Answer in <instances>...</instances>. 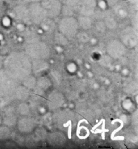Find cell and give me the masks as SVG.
<instances>
[{"instance_id": "cell-1", "label": "cell", "mask_w": 138, "mask_h": 149, "mask_svg": "<svg viewBox=\"0 0 138 149\" xmlns=\"http://www.w3.org/2000/svg\"><path fill=\"white\" fill-rule=\"evenodd\" d=\"M2 68L11 79L23 81L32 73L31 61L26 52H12L4 58Z\"/></svg>"}, {"instance_id": "cell-2", "label": "cell", "mask_w": 138, "mask_h": 149, "mask_svg": "<svg viewBox=\"0 0 138 149\" xmlns=\"http://www.w3.org/2000/svg\"><path fill=\"white\" fill-rule=\"evenodd\" d=\"M58 31L68 39L75 37L78 33L79 26L78 20L72 15H65L60 19L58 23Z\"/></svg>"}, {"instance_id": "cell-3", "label": "cell", "mask_w": 138, "mask_h": 149, "mask_svg": "<svg viewBox=\"0 0 138 149\" xmlns=\"http://www.w3.org/2000/svg\"><path fill=\"white\" fill-rule=\"evenodd\" d=\"M26 55L33 60H45L49 56L50 51L47 45L42 42H33L25 47Z\"/></svg>"}, {"instance_id": "cell-4", "label": "cell", "mask_w": 138, "mask_h": 149, "mask_svg": "<svg viewBox=\"0 0 138 149\" xmlns=\"http://www.w3.org/2000/svg\"><path fill=\"white\" fill-rule=\"evenodd\" d=\"M40 4L46 12V17L49 18H55L62 13L63 4L60 0H42Z\"/></svg>"}, {"instance_id": "cell-5", "label": "cell", "mask_w": 138, "mask_h": 149, "mask_svg": "<svg viewBox=\"0 0 138 149\" xmlns=\"http://www.w3.org/2000/svg\"><path fill=\"white\" fill-rule=\"evenodd\" d=\"M27 5L28 8L31 23L36 25H39L46 17H47L46 12L41 5L40 2L31 3V4H28Z\"/></svg>"}, {"instance_id": "cell-6", "label": "cell", "mask_w": 138, "mask_h": 149, "mask_svg": "<svg viewBox=\"0 0 138 149\" xmlns=\"http://www.w3.org/2000/svg\"><path fill=\"white\" fill-rule=\"evenodd\" d=\"M106 50L109 56L114 59H119L125 55L126 47L119 39H113L107 45Z\"/></svg>"}, {"instance_id": "cell-7", "label": "cell", "mask_w": 138, "mask_h": 149, "mask_svg": "<svg viewBox=\"0 0 138 149\" xmlns=\"http://www.w3.org/2000/svg\"><path fill=\"white\" fill-rule=\"evenodd\" d=\"M121 42L126 47L133 48L137 44V34L133 28L128 26L121 33Z\"/></svg>"}, {"instance_id": "cell-8", "label": "cell", "mask_w": 138, "mask_h": 149, "mask_svg": "<svg viewBox=\"0 0 138 149\" xmlns=\"http://www.w3.org/2000/svg\"><path fill=\"white\" fill-rule=\"evenodd\" d=\"M97 5V0H79L75 9L80 15L90 16L94 13Z\"/></svg>"}, {"instance_id": "cell-9", "label": "cell", "mask_w": 138, "mask_h": 149, "mask_svg": "<svg viewBox=\"0 0 138 149\" xmlns=\"http://www.w3.org/2000/svg\"><path fill=\"white\" fill-rule=\"evenodd\" d=\"M65 103V97L58 90H53L48 95L46 99V104L48 108L52 110L59 109Z\"/></svg>"}, {"instance_id": "cell-10", "label": "cell", "mask_w": 138, "mask_h": 149, "mask_svg": "<svg viewBox=\"0 0 138 149\" xmlns=\"http://www.w3.org/2000/svg\"><path fill=\"white\" fill-rule=\"evenodd\" d=\"M16 125L18 130L22 133H30L36 128V122L34 119L27 116H23L21 118L17 119Z\"/></svg>"}, {"instance_id": "cell-11", "label": "cell", "mask_w": 138, "mask_h": 149, "mask_svg": "<svg viewBox=\"0 0 138 149\" xmlns=\"http://www.w3.org/2000/svg\"><path fill=\"white\" fill-rule=\"evenodd\" d=\"M13 13L18 21L24 23H30V17H29L28 8V5L19 4L13 8Z\"/></svg>"}, {"instance_id": "cell-12", "label": "cell", "mask_w": 138, "mask_h": 149, "mask_svg": "<svg viewBox=\"0 0 138 149\" xmlns=\"http://www.w3.org/2000/svg\"><path fill=\"white\" fill-rule=\"evenodd\" d=\"M46 139L51 145H62L65 142V136L61 132H52L48 134Z\"/></svg>"}, {"instance_id": "cell-13", "label": "cell", "mask_w": 138, "mask_h": 149, "mask_svg": "<svg viewBox=\"0 0 138 149\" xmlns=\"http://www.w3.org/2000/svg\"><path fill=\"white\" fill-rule=\"evenodd\" d=\"M48 68V64L43 59L33 60L31 61V71L35 74L42 73Z\"/></svg>"}, {"instance_id": "cell-14", "label": "cell", "mask_w": 138, "mask_h": 149, "mask_svg": "<svg viewBox=\"0 0 138 149\" xmlns=\"http://www.w3.org/2000/svg\"><path fill=\"white\" fill-rule=\"evenodd\" d=\"M1 116H2L3 125H5L8 127L13 126L17 122L15 115L10 110L4 111V114L1 115Z\"/></svg>"}, {"instance_id": "cell-15", "label": "cell", "mask_w": 138, "mask_h": 149, "mask_svg": "<svg viewBox=\"0 0 138 149\" xmlns=\"http://www.w3.org/2000/svg\"><path fill=\"white\" fill-rule=\"evenodd\" d=\"M78 26L84 30H87L92 26V20L88 16L80 15L77 19Z\"/></svg>"}, {"instance_id": "cell-16", "label": "cell", "mask_w": 138, "mask_h": 149, "mask_svg": "<svg viewBox=\"0 0 138 149\" xmlns=\"http://www.w3.org/2000/svg\"><path fill=\"white\" fill-rule=\"evenodd\" d=\"M11 136V130L10 127L5 125H0V141H5Z\"/></svg>"}, {"instance_id": "cell-17", "label": "cell", "mask_w": 138, "mask_h": 149, "mask_svg": "<svg viewBox=\"0 0 138 149\" xmlns=\"http://www.w3.org/2000/svg\"><path fill=\"white\" fill-rule=\"evenodd\" d=\"M49 84H50V81L49 80V79L46 78V77H41L39 79L36 80V85L37 87H39L41 90H46L49 87Z\"/></svg>"}, {"instance_id": "cell-18", "label": "cell", "mask_w": 138, "mask_h": 149, "mask_svg": "<svg viewBox=\"0 0 138 149\" xmlns=\"http://www.w3.org/2000/svg\"><path fill=\"white\" fill-rule=\"evenodd\" d=\"M23 85L28 88H33L36 85V80L33 77L29 75L23 80Z\"/></svg>"}, {"instance_id": "cell-19", "label": "cell", "mask_w": 138, "mask_h": 149, "mask_svg": "<svg viewBox=\"0 0 138 149\" xmlns=\"http://www.w3.org/2000/svg\"><path fill=\"white\" fill-rule=\"evenodd\" d=\"M55 40L58 45H65L68 42V39L60 32L55 34Z\"/></svg>"}, {"instance_id": "cell-20", "label": "cell", "mask_w": 138, "mask_h": 149, "mask_svg": "<svg viewBox=\"0 0 138 149\" xmlns=\"http://www.w3.org/2000/svg\"><path fill=\"white\" fill-rule=\"evenodd\" d=\"M17 111L22 116H27L29 112V108L25 103H22V104L19 105L18 108L17 109Z\"/></svg>"}, {"instance_id": "cell-21", "label": "cell", "mask_w": 138, "mask_h": 149, "mask_svg": "<svg viewBox=\"0 0 138 149\" xmlns=\"http://www.w3.org/2000/svg\"><path fill=\"white\" fill-rule=\"evenodd\" d=\"M105 23V26L107 28H109V29H115V28H116V26H117V23H116V20H114V18L110 17V16L106 17Z\"/></svg>"}, {"instance_id": "cell-22", "label": "cell", "mask_w": 138, "mask_h": 149, "mask_svg": "<svg viewBox=\"0 0 138 149\" xmlns=\"http://www.w3.org/2000/svg\"><path fill=\"white\" fill-rule=\"evenodd\" d=\"M104 1L110 7H114L119 2V0H104Z\"/></svg>"}, {"instance_id": "cell-23", "label": "cell", "mask_w": 138, "mask_h": 149, "mask_svg": "<svg viewBox=\"0 0 138 149\" xmlns=\"http://www.w3.org/2000/svg\"><path fill=\"white\" fill-rule=\"evenodd\" d=\"M42 0H23V1L26 4H31V3H37V2H40Z\"/></svg>"}, {"instance_id": "cell-24", "label": "cell", "mask_w": 138, "mask_h": 149, "mask_svg": "<svg viewBox=\"0 0 138 149\" xmlns=\"http://www.w3.org/2000/svg\"><path fill=\"white\" fill-rule=\"evenodd\" d=\"M4 58L2 55H0V69H1L3 67V63H4Z\"/></svg>"}, {"instance_id": "cell-25", "label": "cell", "mask_w": 138, "mask_h": 149, "mask_svg": "<svg viewBox=\"0 0 138 149\" xmlns=\"http://www.w3.org/2000/svg\"><path fill=\"white\" fill-rule=\"evenodd\" d=\"M3 124V122H2V116H1V115L0 114V125H1Z\"/></svg>"}, {"instance_id": "cell-26", "label": "cell", "mask_w": 138, "mask_h": 149, "mask_svg": "<svg viewBox=\"0 0 138 149\" xmlns=\"http://www.w3.org/2000/svg\"><path fill=\"white\" fill-rule=\"evenodd\" d=\"M12 1H17V0H12Z\"/></svg>"}, {"instance_id": "cell-27", "label": "cell", "mask_w": 138, "mask_h": 149, "mask_svg": "<svg viewBox=\"0 0 138 149\" xmlns=\"http://www.w3.org/2000/svg\"><path fill=\"white\" fill-rule=\"evenodd\" d=\"M60 1H62V0H60Z\"/></svg>"}]
</instances>
